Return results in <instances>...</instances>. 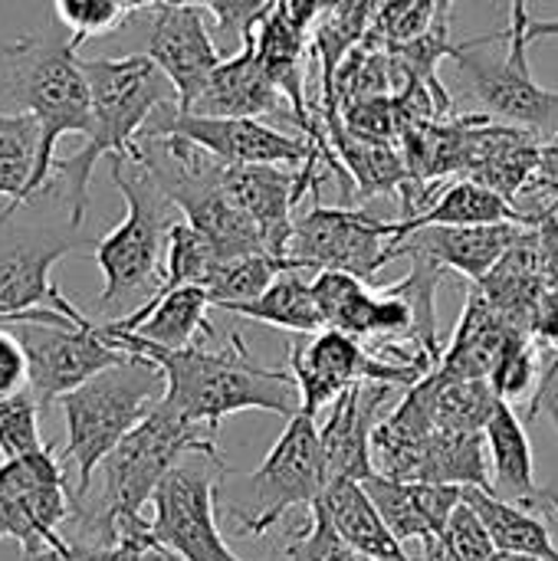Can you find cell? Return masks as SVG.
Wrapping results in <instances>:
<instances>
[{"mask_svg": "<svg viewBox=\"0 0 558 561\" xmlns=\"http://www.w3.org/2000/svg\"><path fill=\"white\" fill-rule=\"evenodd\" d=\"M220 181L230 201L260 230L266 253L289 260L296 204L306 194L299 171H286L283 164H224Z\"/></svg>", "mask_w": 558, "mask_h": 561, "instance_id": "cell-18", "label": "cell"}, {"mask_svg": "<svg viewBox=\"0 0 558 561\" xmlns=\"http://www.w3.org/2000/svg\"><path fill=\"white\" fill-rule=\"evenodd\" d=\"M39 154V128L26 112H0V197L10 204L0 210V220H10L30 187Z\"/></svg>", "mask_w": 558, "mask_h": 561, "instance_id": "cell-35", "label": "cell"}, {"mask_svg": "<svg viewBox=\"0 0 558 561\" xmlns=\"http://www.w3.org/2000/svg\"><path fill=\"white\" fill-rule=\"evenodd\" d=\"M286 270H299L293 260L286 256H273V253H250V256H237V260H224L217 263V270L207 279V296L214 302V309H227L234 302H250L260 293L270 289V283L286 273Z\"/></svg>", "mask_w": 558, "mask_h": 561, "instance_id": "cell-36", "label": "cell"}, {"mask_svg": "<svg viewBox=\"0 0 558 561\" xmlns=\"http://www.w3.org/2000/svg\"><path fill=\"white\" fill-rule=\"evenodd\" d=\"M523 335L477 286L467 296V309L460 316V325L454 332L451 348L441 358V371L454 378H490L493 365L500 362L503 348Z\"/></svg>", "mask_w": 558, "mask_h": 561, "instance_id": "cell-25", "label": "cell"}, {"mask_svg": "<svg viewBox=\"0 0 558 561\" xmlns=\"http://www.w3.org/2000/svg\"><path fill=\"white\" fill-rule=\"evenodd\" d=\"M72 39L23 36L3 46V92L16 102V112L33 115L39 128V154L23 201H33L49 187L56 168V145L66 135H89L92 128V89Z\"/></svg>", "mask_w": 558, "mask_h": 561, "instance_id": "cell-4", "label": "cell"}, {"mask_svg": "<svg viewBox=\"0 0 558 561\" xmlns=\"http://www.w3.org/2000/svg\"><path fill=\"white\" fill-rule=\"evenodd\" d=\"M102 335L122 348L151 358L164 371V398L181 417L210 427L214 434L230 414L270 411L283 421L303 414L299 385L289 368H263L243 345V335H230L227 348H204L201 342L187 348H161L132 332H118L109 322L99 325Z\"/></svg>", "mask_w": 558, "mask_h": 561, "instance_id": "cell-1", "label": "cell"}, {"mask_svg": "<svg viewBox=\"0 0 558 561\" xmlns=\"http://www.w3.org/2000/svg\"><path fill=\"white\" fill-rule=\"evenodd\" d=\"M286 559L289 561H372L362 556L355 546H349L342 539V533L332 526L326 506L316 500L309 510V526L289 533V546H286Z\"/></svg>", "mask_w": 558, "mask_h": 561, "instance_id": "cell-40", "label": "cell"}, {"mask_svg": "<svg viewBox=\"0 0 558 561\" xmlns=\"http://www.w3.org/2000/svg\"><path fill=\"white\" fill-rule=\"evenodd\" d=\"M187 457H214L217 434L204 424H194L171 411L168 404H155L125 437L122 444L102 460V500L95 510L76 503L72 523L79 526V539L89 542H118V529L128 523L145 519L141 510L151 503L161 480Z\"/></svg>", "mask_w": 558, "mask_h": 561, "instance_id": "cell-3", "label": "cell"}, {"mask_svg": "<svg viewBox=\"0 0 558 561\" xmlns=\"http://www.w3.org/2000/svg\"><path fill=\"white\" fill-rule=\"evenodd\" d=\"M529 335L536 345L558 348V289L543 293V299L533 312V322H529Z\"/></svg>", "mask_w": 558, "mask_h": 561, "instance_id": "cell-49", "label": "cell"}, {"mask_svg": "<svg viewBox=\"0 0 558 561\" xmlns=\"http://www.w3.org/2000/svg\"><path fill=\"white\" fill-rule=\"evenodd\" d=\"M365 490L372 503L378 506L385 526L395 533V539L405 546L411 539H441L451 513L464 500V486H444V483H411V480H388L372 473L365 480Z\"/></svg>", "mask_w": 558, "mask_h": 561, "instance_id": "cell-21", "label": "cell"}, {"mask_svg": "<svg viewBox=\"0 0 558 561\" xmlns=\"http://www.w3.org/2000/svg\"><path fill=\"white\" fill-rule=\"evenodd\" d=\"M217 263H224V260L214 250V243L197 227H191L187 220H174V227L168 230L164 279H161V286L155 293H171V289H181V286H207Z\"/></svg>", "mask_w": 558, "mask_h": 561, "instance_id": "cell-37", "label": "cell"}, {"mask_svg": "<svg viewBox=\"0 0 558 561\" xmlns=\"http://www.w3.org/2000/svg\"><path fill=\"white\" fill-rule=\"evenodd\" d=\"M483 434H487V450H490L493 493L529 513H546L549 519H558V490L536 483L526 424L510 401H500Z\"/></svg>", "mask_w": 558, "mask_h": 561, "instance_id": "cell-20", "label": "cell"}, {"mask_svg": "<svg viewBox=\"0 0 558 561\" xmlns=\"http://www.w3.org/2000/svg\"><path fill=\"white\" fill-rule=\"evenodd\" d=\"M89 89H92V128L86 145L56 161L62 197L69 207V227L76 230L89 210V184L99 158H135L138 141L158 108L178 102L171 79L158 69L148 53L138 56H99L82 59Z\"/></svg>", "mask_w": 558, "mask_h": 561, "instance_id": "cell-2", "label": "cell"}, {"mask_svg": "<svg viewBox=\"0 0 558 561\" xmlns=\"http://www.w3.org/2000/svg\"><path fill=\"white\" fill-rule=\"evenodd\" d=\"M280 7L289 13L293 23H299L303 30H309L312 20H316V13H319V7H322V0H280Z\"/></svg>", "mask_w": 558, "mask_h": 561, "instance_id": "cell-50", "label": "cell"}, {"mask_svg": "<svg viewBox=\"0 0 558 561\" xmlns=\"http://www.w3.org/2000/svg\"><path fill=\"white\" fill-rule=\"evenodd\" d=\"M490 561H546V559H536V556H520V552H493V559Z\"/></svg>", "mask_w": 558, "mask_h": 561, "instance_id": "cell-53", "label": "cell"}, {"mask_svg": "<svg viewBox=\"0 0 558 561\" xmlns=\"http://www.w3.org/2000/svg\"><path fill=\"white\" fill-rule=\"evenodd\" d=\"M536 233V253H539V273L546 289H558V210H546L533 220Z\"/></svg>", "mask_w": 558, "mask_h": 561, "instance_id": "cell-47", "label": "cell"}, {"mask_svg": "<svg viewBox=\"0 0 558 561\" xmlns=\"http://www.w3.org/2000/svg\"><path fill=\"white\" fill-rule=\"evenodd\" d=\"M529 187H533L536 197H539L536 217L546 214V210H558V131L553 138H546V141L539 145V164H536V178H533ZM536 217H533V220H536Z\"/></svg>", "mask_w": 558, "mask_h": 561, "instance_id": "cell-46", "label": "cell"}, {"mask_svg": "<svg viewBox=\"0 0 558 561\" xmlns=\"http://www.w3.org/2000/svg\"><path fill=\"white\" fill-rule=\"evenodd\" d=\"M464 500L480 513L483 526L493 536L497 552H520V556L558 561V549L549 536V526L536 513H529L516 503H506L497 493L477 490V486L464 490Z\"/></svg>", "mask_w": 558, "mask_h": 561, "instance_id": "cell-32", "label": "cell"}, {"mask_svg": "<svg viewBox=\"0 0 558 561\" xmlns=\"http://www.w3.org/2000/svg\"><path fill=\"white\" fill-rule=\"evenodd\" d=\"M326 483L319 424L309 414H296L253 473L220 477L217 513L227 516L240 536L263 539L289 510H312Z\"/></svg>", "mask_w": 558, "mask_h": 561, "instance_id": "cell-6", "label": "cell"}, {"mask_svg": "<svg viewBox=\"0 0 558 561\" xmlns=\"http://www.w3.org/2000/svg\"><path fill=\"white\" fill-rule=\"evenodd\" d=\"M16 339L23 342L30 362V391L43 414L59 404L62 394L86 385L92 375L118 365L128 352L115 348L102 329L82 316H53L36 322H16Z\"/></svg>", "mask_w": 558, "mask_h": 561, "instance_id": "cell-10", "label": "cell"}, {"mask_svg": "<svg viewBox=\"0 0 558 561\" xmlns=\"http://www.w3.org/2000/svg\"><path fill=\"white\" fill-rule=\"evenodd\" d=\"M217 23L224 36L240 39V46L257 33V26L280 7V0H197Z\"/></svg>", "mask_w": 558, "mask_h": 561, "instance_id": "cell-44", "label": "cell"}, {"mask_svg": "<svg viewBox=\"0 0 558 561\" xmlns=\"http://www.w3.org/2000/svg\"><path fill=\"white\" fill-rule=\"evenodd\" d=\"M230 467L214 457L181 460L151 496V533L178 561H243L217 529V483Z\"/></svg>", "mask_w": 558, "mask_h": 561, "instance_id": "cell-9", "label": "cell"}, {"mask_svg": "<svg viewBox=\"0 0 558 561\" xmlns=\"http://www.w3.org/2000/svg\"><path fill=\"white\" fill-rule=\"evenodd\" d=\"M23 388H30V362L23 342L16 339V332H7L0 325V398L16 394Z\"/></svg>", "mask_w": 558, "mask_h": 561, "instance_id": "cell-45", "label": "cell"}, {"mask_svg": "<svg viewBox=\"0 0 558 561\" xmlns=\"http://www.w3.org/2000/svg\"><path fill=\"white\" fill-rule=\"evenodd\" d=\"M289 371L299 385L303 414L309 417L329 411L349 388L362 381H382L408 391L428 375L424 368L378 358L372 348L362 345V339L339 329H322L316 335H306V342L289 345Z\"/></svg>", "mask_w": 558, "mask_h": 561, "instance_id": "cell-11", "label": "cell"}, {"mask_svg": "<svg viewBox=\"0 0 558 561\" xmlns=\"http://www.w3.org/2000/svg\"><path fill=\"white\" fill-rule=\"evenodd\" d=\"M319 503L326 506V513H329L332 526L342 533V539L349 546H355L362 556H368L372 561H414L401 549L395 533L385 526L365 483L332 480V483H326Z\"/></svg>", "mask_w": 558, "mask_h": 561, "instance_id": "cell-28", "label": "cell"}, {"mask_svg": "<svg viewBox=\"0 0 558 561\" xmlns=\"http://www.w3.org/2000/svg\"><path fill=\"white\" fill-rule=\"evenodd\" d=\"M207 309H214V302L204 286H181L171 293L148 296L132 316L115 319L109 325L118 332H132L161 348H187L197 342V335L214 339Z\"/></svg>", "mask_w": 558, "mask_h": 561, "instance_id": "cell-24", "label": "cell"}, {"mask_svg": "<svg viewBox=\"0 0 558 561\" xmlns=\"http://www.w3.org/2000/svg\"><path fill=\"white\" fill-rule=\"evenodd\" d=\"M164 398V371L128 352L118 365L92 375L86 385L59 398L66 417L62 460L76 467V496L86 500L102 460L122 444V437Z\"/></svg>", "mask_w": 558, "mask_h": 561, "instance_id": "cell-5", "label": "cell"}, {"mask_svg": "<svg viewBox=\"0 0 558 561\" xmlns=\"http://www.w3.org/2000/svg\"><path fill=\"white\" fill-rule=\"evenodd\" d=\"M395 385L382 381H362L349 388L332 408L329 417L319 427L322 440V460H326V480H358L365 483L375 473L372 463V434L378 421L385 417V408L391 398H398Z\"/></svg>", "mask_w": 558, "mask_h": 561, "instance_id": "cell-17", "label": "cell"}, {"mask_svg": "<svg viewBox=\"0 0 558 561\" xmlns=\"http://www.w3.org/2000/svg\"><path fill=\"white\" fill-rule=\"evenodd\" d=\"M454 0H382L365 33V43L388 46V43H411L431 33L441 23H451Z\"/></svg>", "mask_w": 558, "mask_h": 561, "instance_id": "cell-38", "label": "cell"}, {"mask_svg": "<svg viewBox=\"0 0 558 561\" xmlns=\"http://www.w3.org/2000/svg\"><path fill=\"white\" fill-rule=\"evenodd\" d=\"M148 56L171 79L178 92V108H187L210 72L227 59L210 36L201 3H161L155 7V23L148 33Z\"/></svg>", "mask_w": 558, "mask_h": 561, "instance_id": "cell-16", "label": "cell"}, {"mask_svg": "<svg viewBox=\"0 0 558 561\" xmlns=\"http://www.w3.org/2000/svg\"><path fill=\"white\" fill-rule=\"evenodd\" d=\"M326 138L355 191L362 197H378V194H405L411 178L405 154L398 141H382V138H362L345 128L342 115H319Z\"/></svg>", "mask_w": 558, "mask_h": 561, "instance_id": "cell-26", "label": "cell"}, {"mask_svg": "<svg viewBox=\"0 0 558 561\" xmlns=\"http://www.w3.org/2000/svg\"><path fill=\"white\" fill-rule=\"evenodd\" d=\"M506 220L529 224V217L516 204H510L503 194H497L493 187L474 178H460L457 184H447L421 214L408 220H395L391 247L421 227H480V224H506Z\"/></svg>", "mask_w": 558, "mask_h": 561, "instance_id": "cell-27", "label": "cell"}, {"mask_svg": "<svg viewBox=\"0 0 558 561\" xmlns=\"http://www.w3.org/2000/svg\"><path fill=\"white\" fill-rule=\"evenodd\" d=\"M529 10L526 0H510V23L490 36L460 43L454 62L467 76L490 115L529 128L539 138L558 131V92L539 85L529 69Z\"/></svg>", "mask_w": 558, "mask_h": 561, "instance_id": "cell-8", "label": "cell"}, {"mask_svg": "<svg viewBox=\"0 0 558 561\" xmlns=\"http://www.w3.org/2000/svg\"><path fill=\"white\" fill-rule=\"evenodd\" d=\"M7 224L10 220H0V325L53 319L59 312L72 319L82 316L49 276L53 266L82 243L53 230H7Z\"/></svg>", "mask_w": 558, "mask_h": 561, "instance_id": "cell-13", "label": "cell"}, {"mask_svg": "<svg viewBox=\"0 0 558 561\" xmlns=\"http://www.w3.org/2000/svg\"><path fill=\"white\" fill-rule=\"evenodd\" d=\"M441 542L464 561H490L497 552L490 529L483 526L480 513L467 500H460V506L451 513V519L441 533Z\"/></svg>", "mask_w": 558, "mask_h": 561, "instance_id": "cell-43", "label": "cell"}, {"mask_svg": "<svg viewBox=\"0 0 558 561\" xmlns=\"http://www.w3.org/2000/svg\"><path fill=\"white\" fill-rule=\"evenodd\" d=\"M109 174L125 201V217L118 227L95 240V263L105 279L95 302L99 309L161 286L168 230L174 227L171 214L178 210L138 161L112 158Z\"/></svg>", "mask_w": 558, "mask_h": 561, "instance_id": "cell-7", "label": "cell"}, {"mask_svg": "<svg viewBox=\"0 0 558 561\" xmlns=\"http://www.w3.org/2000/svg\"><path fill=\"white\" fill-rule=\"evenodd\" d=\"M224 312L240 316V319H253L263 325H276V329L293 332V335H316L326 329L322 312H319L316 296H312V279H306L303 270L280 273L266 293H260L250 302H234Z\"/></svg>", "mask_w": 558, "mask_h": 561, "instance_id": "cell-29", "label": "cell"}, {"mask_svg": "<svg viewBox=\"0 0 558 561\" xmlns=\"http://www.w3.org/2000/svg\"><path fill=\"white\" fill-rule=\"evenodd\" d=\"M53 7L76 46L118 30L135 13L128 0H53Z\"/></svg>", "mask_w": 558, "mask_h": 561, "instance_id": "cell-41", "label": "cell"}, {"mask_svg": "<svg viewBox=\"0 0 558 561\" xmlns=\"http://www.w3.org/2000/svg\"><path fill=\"white\" fill-rule=\"evenodd\" d=\"M76 503L62 460L49 447L0 463V542L10 539L20 552L59 542V526L72 519Z\"/></svg>", "mask_w": 558, "mask_h": 561, "instance_id": "cell-12", "label": "cell"}, {"mask_svg": "<svg viewBox=\"0 0 558 561\" xmlns=\"http://www.w3.org/2000/svg\"><path fill=\"white\" fill-rule=\"evenodd\" d=\"M543 36H558V20H529V39H543Z\"/></svg>", "mask_w": 558, "mask_h": 561, "instance_id": "cell-52", "label": "cell"}, {"mask_svg": "<svg viewBox=\"0 0 558 561\" xmlns=\"http://www.w3.org/2000/svg\"><path fill=\"white\" fill-rule=\"evenodd\" d=\"M418 483H444V486H464V490L477 486V490L493 493L487 434H464V431L437 427L428 440Z\"/></svg>", "mask_w": 558, "mask_h": 561, "instance_id": "cell-30", "label": "cell"}, {"mask_svg": "<svg viewBox=\"0 0 558 561\" xmlns=\"http://www.w3.org/2000/svg\"><path fill=\"white\" fill-rule=\"evenodd\" d=\"M312 296L326 329H339L355 339L375 335L378 289H368V279H358L342 270H319L312 276Z\"/></svg>", "mask_w": 558, "mask_h": 561, "instance_id": "cell-33", "label": "cell"}, {"mask_svg": "<svg viewBox=\"0 0 558 561\" xmlns=\"http://www.w3.org/2000/svg\"><path fill=\"white\" fill-rule=\"evenodd\" d=\"M539 417H549L553 427L558 431V348H553V358L549 365L543 368L539 381H536V391L529 398V411H526V421H539Z\"/></svg>", "mask_w": 558, "mask_h": 561, "instance_id": "cell-48", "label": "cell"}, {"mask_svg": "<svg viewBox=\"0 0 558 561\" xmlns=\"http://www.w3.org/2000/svg\"><path fill=\"white\" fill-rule=\"evenodd\" d=\"M39 414L43 408L36 404L30 388L0 398V457L3 460L46 450V440L39 434Z\"/></svg>", "mask_w": 558, "mask_h": 561, "instance_id": "cell-39", "label": "cell"}, {"mask_svg": "<svg viewBox=\"0 0 558 561\" xmlns=\"http://www.w3.org/2000/svg\"><path fill=\"white\" fill-rule=\"evenodd\" d=\"M378 3H382V0H378Z\"/></svg>", "mask_w": 558, "mask_h": 561, "instance_id": "cell-54", "label": "cell"}, {"mask_svg": "<svg viewBox=\"0 0 558 561\" xmlns=\"http://www.w3.org/2000/svg\"><path fill=\"white\" fill-rule=\"evenodd\" d=\"M424 385H428L434 424L444 431L483 434L503 401L490 385V378H454L434 368L424 375Z\"/></svg>", "mask_w": 558, "mask_h": 561, "instance_id": "cell-31", "label": "cell"}, {"mask_svg": "<svg viewBox=\"0 0 558 561\" xmlns=\"http://www.w3.org/2000/svg\"><path fill=\"white\" fill-rule=\"evenodd\" d=\"M529 224H480V227H421L391 247V260L401 253H424L447 270L480 283L493 273V266L513 250Z\"/></svg>", "mask_w": 558, "mask_h": 561, "instance_id": "cell-19", "label": "cell"}, {"mask_svg": "<svg viewBox=\"0 0 558 561\" xmlns=\"http://www.w3.org/2000/svg\"><path fill=\"white\" fill-rule=\"evenodd\" d=\"M395 220H382L358 207H309L296 217L289 260L299 270H342L372 279L391 263Z\"/></svg>", "mask_w": 558, "mask_h": 561, "instance_id": "cell-14", "label": "cell"}, {"mask_svg": "<svg viewBox=\"0 0 558 561\" xmlns=\"http://www.w3.org/2000/svg\"><path fill=\"white\" fill-rule=\"evenodd\" d=\"M401 260L411 263L408 276L398 283H388L385 289L395 293L398 299H405L411 316H414L411 345L421 348L434 365H441L444 348H441V329H437V286L444 283V276L451 270L444 263L424 256V253H401Z\"/></svg>", "mask_w": 558, "mask_h": 561, "instance_id": "cell-34", "label": "cell"}, {"mask_svg": "<svg viewBox=\"0 0 558 561\" xmlns=\"http://www.w3.org/2000/svg\"><path fill=\"white\" fill-rule=\"evenodd\" d=\"M421 561H464V559H457V556H454L441 539H428V542H424V559Z\"/></svg>", "mask_w": 558, "mask_h": 561, "instance_id": "cell-51", "label": "cell"}, {"mask_svg": "<svg viewBox=\"0 0 558 561\" xmlns=\"http://www.w3.org/2000/svg\"><path fill=\"white\" fill-rule=\"evenodd\" d=\"M539 352H536V342H533V335L529 332H523V335H516L506 348H503V355H500V362L493 365V371H490V385L497 388V394L503 398V401H520L523 394H529V388L536 391V381H539Z\"/></svg>", "mask_w": 558, "mask_h": 561, "instance_id": "cell-42", "label": "cell"}, {"mask_svg": "<svg viewBox=\"0 0 558 561\" xmlns=\"http://www.w3.org/2000/svg\"><path fill=\"white\" fill-rule=\"evenodd\" d=\"M145 135H178L220 164H306L319 148L309 138L283 135L260 118H220L181 112L178 102L155 112Z\"/></svg>", "mask_w": 558, "mask_h": 561, "instance_id": "cell-15", "label": "cell"}, {"mask_svg": "<svg viewBox=\"0 0 558 561\" xmlns=\"http://www.w3.org/2000/svg\"><path fill=\"white\" fill-rule=\"evenodd\" d=\"M280 102H283V92L263 69V62L253 49V36H250L234 56H227L210 72L201 95L181 112L220 115V118H260V115L276 112Z\"/></svg>", "mask_w": 558, "mask_h": 561, "instance_id": "cell-22", "label": "cell"}, {"mask_svg": "<svg viewBox=\"0 0 558 561\" xmlns=\"http://www.w3.org/2000/svg\"><path fill=\"white\" fill-rule=\"evenodd\" d=\"M434 431H437V424H434V414H431L428 385L421 378L418 385H411L398 398V404L378 421V427L372 434L375 473L388 477V480L418 483L424 450H428V440H431Z\"/></svg>", "mask_w": 558, "mask_h": 561, "instance_id": "cell-23", "label": "cell"}]
</instances>
